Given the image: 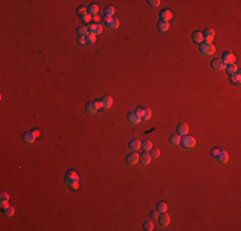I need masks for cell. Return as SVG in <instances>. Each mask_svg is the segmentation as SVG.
I'll list each match as a JSON object with an SVG mask.
<instances>
[{
  "label": "cell",
  "instance_id": "cell-1",
  "mask_svg": "<svg viewBox=\"0 0 241 231\" xmlns=\"http://www.w3.org/2000/svg\"><path fill=\"white\" fill-rule=\"evenodd\" d=\"M180 144H181L185 149H194V148L196 147V139H195L194 136H186V135H185L181 139Z\"/></svg>",
  "mask_w": 241,
  "mask_h": 231
},
{
  "label": "cell",
  "instance_id": "cell-2",
  "mask_svg": "<svg viewBox=\"0 0 241 231\" xmlns=\"http://www.w3.org/2000/svg\"><path fill=\"white\" fill-rule=\"evenodd\" d=\"M200 52L203 53L204 55H213L216 53V46L213 44H208V42H201L200 44Z\"/></svg>",
  "mask_w": 241,
  "mask_h": 231
},
{
  "label": "cell",
  "instance_id": "cell-3",
  "mask_svg": "<svg viewBox=\"0 0 241 231\" xmlns=\"http://www.w3.org/2000/svg\"><path fill=\"white\" fill-rule=\"evenodd\" d=\"M210 64H212V68L216 70V71H224L227 67V64L222 59H214Z\"/></svg>",
  "mask_w": 241,
  "mask_h": 231
},
{
  "label": "cell",
  "instance_id": "cell-4",
  "mask_svg": "<svg viewBox=\"0 0 241 231\" xmlns=\"http://www.w3.org/2000/svg\"><path fill=\"white\" fill-rule=\"evenodd\" d=\"M139 161H140V155L136 152L128 154V155H127V158H126V163L128 164V166H135V164H136Z\"/></svg>",
  "mask_w": 241,
  "mask_h": 231
},
{
  "label": "cell",
  "instance_id": "cell-5",
  "mask_svg": "<svg viewBox=\"0 0 241 231\" xmlns=\"http://www.w3.org/2000/svg\"><path fill=\"white\" fill-rule=\"evenodd\" d=\"M203 36H204V42L212 44L214 40V36H216V32H214L213 30H210V28H208V30H205L203 32Z\"/></svg>",
  "mask_w": 241,
  "mask_h": 231
},
{
  "label": "cell",
  "instance_id": "cell-6",
  "mask_svg": "<svg viewBox=\"0 0 241 231\" xmlns=\"http://www.w3.org/2000/svg\"><path fill=\"white\" fill-rule=\"evenodd\" d=\"M222 60H223L226 64H231V63H235L236 57H235V54H234V53H231V52H224L223 57H222Z\"/></svg>",
  "mask_w": 241,
  "mask_h": 231
},
{
  "label": "cell",
  "instance_id": "cell-7",
  "mask_svg": "<svg viewBox=\"0 0 241 231\" xmlns=\"http://www.w3.org/2000/svg\"><path fill=\"white\" fill-rule=\"evenodd\" d=\"M173 18V13L169 9H164L160 12V21H164V22H169V21Z\"/></svg>",
  "mask_w": 241,
  "mask_h": 231
},
{
  "label": "cell",
  "instance_id": "cell-8",
  "mask_svg": "<svg viewBox=\"0 0 241 231\" xmlns=\"http://www.w3.org/2000/svg\"><path fill=\"white\" fill-rule=\"evenodd\" d=\"M177 134L180 136H185V135L189 134V126H187V123H180L177 126Z\"/></svg>",
  "mask_w": 241,
  "mask_h": 231
},
{
  "label": "cell",
  "instance_id": "cell-9",
  "mask_svg": "<svg viewBox=\"0 0 241 231\" xmlns=\"http://www.w3.org/2000/svg\"><path fill=\"white\" fill-rule=\"evenodd\" d=\"M158 221H159V224L162 226H168L169 224V216L166 213V212H163V213L159 214V217H158Z\"/></svg>",
  "mask_w": 241,
  "mask_h": 231
},
{
  "label": "cell",
  "instance_id": "cell-10",
  "mask_svg": "<svg viewBox=\"0 0 241 231\" xmlns=\"http://www.w3.org/2000/svg\"><path fill=\"white\" fill-rule=\"evenodd\" d=\"M150 161H152V155L148 152H144L140 155V162H141V164H144V166H148V164L150 163Z\"/></svg>",
  "mask_w": 241,
  "mask_h": 231
},
{
  "label": "cell",
  "instance_id": "cell-11",
  "mask_svg": "<svg viewBox=\"0 0 241 231\" xmlns=\"http://www.w3.org/2000/svg\"><path fill=\"white\" fill-rule=\"evenodd\" d=\"M217 158H218L219 163H227V161H228V153L226 152V150H219V154L217 155Z\"/></svg>",
  "mask_w": 241,
  "mask_h": 231
},
{
  "label": "cell",
  "instance_id": "cell-12",
  "mask_svg": "<svg viewBox=\"0 0 241 231\" xmlns=\"http://www.w3.org/2000/svg\"><path fill=\"white\" fill-rule=\"evenodd\" d=\"M101 103H103V109H109L113 105V99L110 96H104L101 99Z\"/></svg>",
  "mask_w": 241,
  "mask_h": 231
},
{
  "label": "cell",
  "instance_id": "cell-13",
  "mask_svg": "<svg viewBox=\"0 0 241 231\" xmlns=\"http://www.w3.org/2000/svg\"><path fill=\"white\" fill-rule=\"evenodd\" d=\"M23 140H25L26 144H32V143L36 140V136L32 134V131H31V132H26V134L23 135Z\"/></svg>",
  "mask_w": 241,
  "mask_h": 231
},
{
  "label": "cell",
  "instance_id": "cell-14",
  "mask_svg": "<svg viewBox=\"0 0 241 231\" xmlns=\"http://www.w3.org/2000/svg\"><path fill=\"white\" fill-rule=\"evenodd\" d=\"M128 122L130 123H132V125H139L140 122H141V118H140L139 116L136 114V113H130L128 114Z\"/></svg>",
  "mask_w": 241,
  "mask_h": 231
},
{
  "label": "cell",
  "instance_id": "cell-15",
  "mask_svg": "<svg viewBox=\"0 0 241 231\" xmlns=\"http://www.w3.org/2000/svg\"><path fill=\"white\" fill-rule=\"evenodd\" d=\"M168 30H169V22L159 21V23H158V31H160V32H167Z\"/></svg>",
  "mask_w": 241,
  "mask_h": 231
},
{
  "label": "cell",
  "instance_id": "cell-16",
  "mask_svg": "<svg viewBox=\"0 0 241 231\" xmlns=\"http://www.w3.org/2000/svg\"><path fill=\"white\" fill-rule=\"evenodd\" d=\"M130 148H131L132 150H139V149H141V141L140 140H137V139H135V140H131L130 141Z\"/></svg>",
  "mask_w": 241,
  "mask_h": 231
},
{
  "label": "cell",
  "instance_id": "cell-17",
  "mask_svg": "<svg viewBox=\"0 0 241 231\" xmlns=\"http://www.w3.org/2000/svg\"><path fill=\"white\" fill-rule=\"evenodd\" d=\"M192 40H194L195 42H198V44H201V42L204 41L203 32H200V31H196L195 33H192Z\"/></svg>",
  "mask_w": 241,
  "mask_h": 231
},
{
  "label": "cell",
  "instance_id": "cell-18",
  "mask_svg": "<svg viewBox=\"0 0 241 231\" xmlns=\"http://www.w3.org/2000/svg\"><path fill=\"white\" fill-rule=\"evenodd\" d=\"M65 184H67L72 190H78V189H80V180H72V181H65Z\"/></svg>",
  "mask_w": 241,
  "mask_h": 231
},
{
  "label": "cell",
  "instance_id": "cell-19",
  "mask_svg": "<svg viewBox=\"0 0 241 231\" xmlns=\"http://www.w3.org/2000/svg\"><path fill=\"white\" fill-rule=\"evenodd\" d=\"M226 71L230 73V75H234V73H236L237 71H239V68H237V66L235 64V63H231V64H227Z\"/></svg>",
  "mask_w": 241,
  "mask_h": 231
},
{
  "label": "cell",
  "instance_id": "cell-20",
  "mask_svg": "<svg viewBox=\"0 0 241 231\" xmlns=\"http://www.w3.org/2000/svg\"><path fill=\"white\" fill-rule=\"evenodd\" d=\"M167 209H168V206H167L166 202H159V203L157 204V211L159 212V213L167 212Z\"/></svg>",
  "mask_w": 241,
  "mask_h": 231
},
{
  "label": "cell",
  "instance_id": "cell-21",
  "mask_svg": "<svg viewBox=\"0 0 241 231\" xmlns=\"http://www.w3.org/2000/svg\"><path fill=\"white\" fill-rule=\"evenodd\" d=\"M152 141H149V140H145V141L141 143V149L144 150V152H149V150H152Z\"/></svg>",
  "mask_w": 241,
  "mask_h": 231
},
{
  "label": "cell",
  "instance_id": "cell-22",
  "mask_svg": "<svg viewBox=\"0 0 241 231\" xmlns=\"http://www.w3.org/2000/svg\"><path fill=\"white\" fill-rule=\"evenodd\" d=\"M72 180H80V176H78V175L76 173L75 171H69V172H68L65 181H72Z\"/></svg>",
  "mask_w": 241,
  "mask_h": 231
},
{
  "label": "cell",
  "instance_id": "cell-23",
  "mask_svg": "<svg viewBox=\"0 0 241 231\" xmlns=\"http://www.w3.org/2000/svg\"><path fill=\"white\" fill-rule=\"evenodd\" d=\"M150 117H152V110H150L149 108H144V114L141 117V121H144V122L149 121Z\"/></svg>",
  "mask_w": 241,
  "mask_h": 231
},
{
  "label": "cell",
  "instance_id": "cell-24",
  "mask_svg": "<svg viewBox=\"0 0 241 231\" xmlns=\"http://www.w3.org/2000/svg\"><path fill=\"white\" fill-rule=\"evenodd\" d=\"M169 141H171V144H173V145H180V143H181V136H180L178 134L172 135V136L169 137Z\"/></svg>",
  "mask_w": 241,
  "mask_h": 231
},
{
  "label": "cell",
  "instance_id": "cell-25",
  "mask_svg": "<svg viewBox=\"0 0 241 231\" xmlns=\"http://www.w3.org/2000/svg\"><path fill=\"white\" fill-rule=\"evenodd\" d=\"M77 33H78V36L86 37V36L89 35V30H87V27H85V26H80V27L77 28Z\"/></svg>",
  "mask_w": 241,
  "mask_h": 231
},
{
  "label": "cell",
  "instance_id": "cell-26",
  "mask_svg": "<svg viewBox=\"0 0 241 231\" xmlns=\"http://www.w3.org/2000/svg\"><path fill=\"white\" fill-rule=\"evenodd\" d=\"M87 12H89L91 15H97V13H99V7H97L96 4H92V5H90V7H89Z\"/></svg>",
  "mask_w": 241,
  "mask_h": 231
},
{
  "label": "cell",
  "instance_id": "cell-27",
  "mask_svg": "<svg viewBox=\"0 0 241 231\" xmlns=\"http://www.w3.org/2000/svg\"><path fill=\"white\" fill-rule=\"evenodd\" d=\"M107 26H108V28H110V30H117V28L119 27V21L115 19V18H113L112 22L108 23Z\"/></svg>",
  "mask_w": 241,
  "mask_h": 231
},
{
  "label": "cell",
  "instance_id": "cell-28",
  "mask_svg": "<svg viewBox=\"0 0 241 231\" xmlns=\"http://www.w3.org/2000/svg\"><path fill=\"white\" fill-rule=\"evenodd\" d=\"M96 42V36L95 35H87L86 36V45H94Z\"/></svg>",
  "mask_w": 241,
  "mask_h": 231
},
{
  "label": "cell",
  "instance_id": "cell-29",
  "mask_svg": "<svg viewBox=\"0 0 241 231\" xmlns=\"http://www.w3.org/2000/svg\"><path fill=\"white\" fill-rule=\"evenodd\" d=\"M115 14V9L114 7H108L107 9H105V17H112Z\"/></svg>",
  "mask_w": 241,
  "mask_h": 231
},
{
  "label": "cell",
  "instance_id": "cell-30",
  "mask_svg": "<svg viewBox=\"0 0 241 231\" xmlns=\"http://www.w3.org/2000/svg\"><path fill=\"white\" fill-rule=\"evenodd\" d=\"M13 214H14V208H13L12 206L7 207V208L4 209V216H7V217H12Z\"/></svg>",
  "mask_w": 241,
  "mask_h": 231
},
{
  "label": "cell",
  "instance_id": "cell-31",
  "mask_svg": "<svg viewBox=\"0 0 241 231\" xmlns=\"http://www.w3.org/2000/svg\"><path fill=\"white\" fill-rule=\"evenodd\" d=\"M231 81L235 82V84H239V82L241 81V75H240L239 71H237L236 73H234V75H231Z\"/></svg>",
  "mask_w": 241,
  "mask_h": 231
},
{
  "label": "cell",
  "instance_id": "cell-32",
  "mask_svg": "<svg viewBox=\"0 0 241 231\" xmlns=\"http://www.w3.org/2000/svg\"><path fill=\"white\" fill-rule=\"evenodd\" d=\"M91 19H92V17H91V14H90V13H86V14L81 15V21L83 23H90V22H91Z\"/></svg>",
  "mask_w": 241,
  "mask_h": 231
},
{
  "label": "cell",
  "instance_id": "cell-33",
  "mask_svg": "<svg viewBox=\"0 0 241 231\" xmlns=\"http://www.w3.org/2000/svg\"><path fill=\"white\" fill-rule=\"evenodd\" d=\"M144 230L145 231H153L154 230V225H153L152 221H146L144 224Z\"/></svg>",
  "mask_w": 241,
  "mask_h": 231
},
{
  "label": "cell",
  "instance_id": "cell-34",
  "mask_svg": "<svg viewBox=\"0 0 241 231\" xmlns=\"http://www.w3.org/2000/svg\"><path fill=\"white\" fill-rule=\"evenodd\" d=\"M86 110H87L89 113H96V112H97V109L95 108L94 103H90V104H87V105H86Z\"/></svg>",
  "mask_w": 241,
  "mask_h": 231
},
{
  "label": "cell",
  "instance_id": "cell-35",
  "mask_svg": "<svg viewBox=\"0 0 241 231\" xmlns=\"http://www.w3.org/2000/svg\"><path fill=\"white\" fill-rule=\"evenodd\" d=\"M150 155H152V158H158L160 154V150L158 149V148H152V150H150Z\"/></svg>",
  "mask_w": 241,
  "mask_h": 231
},
{
  "label": "cell",
  "instance_id": "cell-36",
  "mask_svg": "<svg viewBox=\"0 0 241 231\" xmlns=\"http://www.w3.org/2000/svg\"><path fill=\"white\" fill-rule=\"evenodd\" d=\"M159 214L160 213L157 211V209H155V211H152V212H150V218H152V220H158Z\"/></svg>",
  "mask_w": 241,
  "mask_h": 231
},
{
  "label": "cell",
  "instance_id": "cell-37",
  "mask_svg": "<svg viewBox=\"0 0 241 231\" xmlns=\"http://www.w3.org/2000/svg\"><path fill=\"white\" fill-rule=\"evenodd\" d=\"M149 5H152V7H154V8H157V7H159L160 5V1L159 0H149Z\"/></svg>",
  "mask_w": 241,
  "mask_h": 231
},
{
  "label": "cell",
  "instance_id": "cell-38",
  "mask_svg": "<svg viewBox=\"0 0 241 231\" xmlns=\"http://www.w3.org/2000/svg\"><path fill=\"white\" fill-rule=\"evenodd\" d=\"M94 105H95V108H96L97 110H99V109H103V103H101V100H95V102H94Z\"/></svg>",
  "mask_w": 241,
  "mask_h": 231
},
{
  "label": "cell",
  "instance_id": "cell-39",
  "mask_svg": "<svg viewBox=\"0 0 241 231\" xmlns=\"http://www.w3.org/2000/svg\"><path fill=\"white\" fill-rule=\"evenodd\" d=\"M77 13H78V15H83V14H86V13H87V9L85 7H80L77 9Z\"/></svg>",
  "mask_w": 241,
  "mask_h": 231
},
{
  "label": "cell",
  "instance_id": "cell-40",
  "mask_svg": "<svg viewBox=\"0 0 241 231\" xmlns=\"http://www.w3.org/2000/svg\"><path fill=\"white\" fill-rule=\"evenodd\" d=\"M101 32H103V26L97 23V25H96V30H95V35H100Z\"/></svg>",
  "mask_w": 241,
  "mask_h": 231
},
{
  "label": "cell",
  "instance_id": "cell-41",
  "mask_svg": "<svg viewBox=\"0 0 241 231\" xmlns=\"http://www.w3.org/2000/svg\"><path fill=\"white\" fill-rule=\"evenodd\" d=\"M9 194L8 193H1L0 194V199H1V200H9Z\"/></svg>",
  "mask_w": 241,
  "mask_h": 231
},
{
  "label": "cell",
  "instance_id": "cell-42",
  "mask_svg": "<svg viewBox=\"0 0 241 231\" xmlns=\"http://www.w3.org/2000/svg\"><path fill=\"white\" fill-rule=\"evenodd\" d=\"M135 113H136V114L139 116L140 118H141V117H142V114H144V108H137V109L135 110Z\"/></svg>",
  "mask_w": 241,
  "mask_h": 231
},
{
  "label": "cell",
  "instance_id": "cell-43",
  "mask_svg": "<svg viewBox=\"0 0 241 231\" xmlns=\"http://www.w3.org/2000/svg\"><path fill=\"white\" fill-rule=\"evenodd\" d=\"M78 44L86 45V37H83V36H78Z\"/></svg>",
  "mask_w": 241,
  "mask_h": 231
},
{
  "label": "cell",
  "instance_id": "cell-44",
  "mask_svg": "<svg viewBox=\"0 0 241 231\" xmlns=\"http://www.w3.org/2000/svg\"><path fill=\"white\" fill-rule=\"evenodd\" d=\"M0 204H1V208L5 209L7 207H9V200H1V203H0Z\"/></svg>",
  "mask_w": 241,
  "mask_h": 231
},
{
  "label": "cell",
  "instance_id": "cell-45",
  "mask_svg": "<svg viewBox=\"0 0 241 231\" xmlns=\"http://www.w3.org/2000/svg\"><path fill=\"white\" fill-rule=\"evenodd\" d=\"M210 154H212V157H214V158H217V155H218V154H219V149H212Z\"/></svg>",
  "mask_w": 241,
  "mask_h": 231
},
{
  "label": "cell",
  "instance_id": "cell-46",
  "mask_svg": "<svg viewBox=\"0 0 241 231\" xmlns=\"http://www.w3.org/2000/svg\"><path fill=\"white\" fill-rule=\"evenodd\" d=\"M103 19H104V22L108 25V23H110V22H112V19H113V18H112V17H105V15H104V18H103Z\"/></svg>",
  "mask_w": 241,
  "mask_h": 231
},
{
  "label": "cell",
  "instance_id": "cell-47",
  "mask_svg": "<svg viewBox=\"0 0 241 231\" xmlns=\"http://www.w3.org/2000/svg\"><path fill=\"white\" fill-rule=\"evenodd\" d=\"M32 134L35 135L36 137H39V136H40V135H41V134H40V131H39V130H33V131H32Z\"/></svg>",
  "mask_w": 241,
  "mask_h": 231
},
{
  "label": "cell",
  "instance_id": "cell-48",
  "mask_svg": "<svg viewBox=\"0 0 241 231\" xmlns=\"http://www.w3.org/2000/svg\"><path fill=\"white\" fill-rule=\"evenodd\" d=\"M94 19H95V21H96V22H99V21H100V18H99V15H95V17H94Z\"/></svg>",
  "mask_w": 241,
  "mask_h": 231
}]
</instances>
